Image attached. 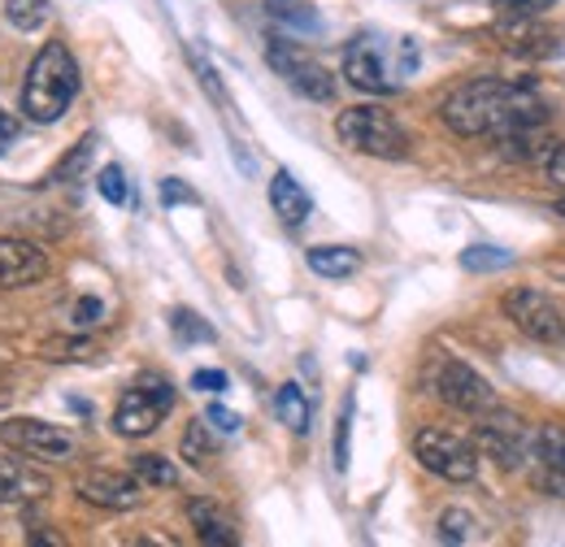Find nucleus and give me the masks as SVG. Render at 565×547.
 <instances>
[{
    "label": "nucleus",
    "mask_w": 565,
    "mask_h": 547,
    "mask_svg": "<svg viewBox=\"0 0 565 547\" xmlns=\"http://www.w3.org/2000/svg\"><path fill=\"white\" fill-rule=\"evenodd\" d=\"M439 118L452 136L483 139V136H509L522 127H544L548 105L531 83H509V78H470L461 83L444 105Z\"/></svg>",
    "instance_id": "nucleus-1"
},
{
    "label": "nucleus",
    "mask_w": 565,
    "mask_h": 547,
    "mask_svg": "<svg viewBox=\"0 0 565 547\" xmlns=\"http://www.w3.org/2000/svg\"><path fill=\"white\" fill-rule=\"evenodd\" d=\"M78 96V62L71 57L66 44H44L35 53V62L26 69V83H22V114L40 127H53L66 118V109Z\"/></svg>",
    "instance_id": "nucleus-2"
},
{
    "label": "nucleus",
    "mask_w": 565,
    "mask_h": 547,
    "mask_svg": "<svg viewBox=\"0 0 565 547\" xmlns=\"http://www.w3.org/2000/svg\"><path fill=\"white\" fill-rule=\"evenodd\" d=\"M335 136L344 148L379 161H405L409 157V131L379 105H353L335 118Z\"/></svg>",
    "instance_id": "nucleus-3"
},
{
    "label": "nucleus",
    "mask_w": 565,
    "mask_h": 547,
    "mask_svg": "<svg viewBox=\"0 0 565 547\" xmlns=\"http://www.w3.org/2000/svg\"><path fill=\"white\" fill-rule=\"evenodd\" d=\"M414 457L423 461L426 474H435V479H444V482L479 479V452H475L461 435H452V430H444V426H423V430L414 435Z\"/></svg>",
    "instance_id": "nucleus-4"
},
{
    "label": "nucleus",
    "mask_w": 565,
    "mask_h": 547,
    "mask_svg": "<svg viewBox=\"0 0 565 547\" xmlns=\"http://www.w3.org/2000/svg\"><path fill=\"white\" fill-rule=\"evenodd\" d=\"M266 62H270V69L279 74L291 92H300V96H309V100H318V105L335 100V78H331V69L322 66L318 57H309L300 44H291V40H282V35H270V40H266Z\"/></svg>",
    "instance_id": "nucleus-5"
},
{
    "label": "nucleus",
    "mask_w": 565,
    "mask_h": 547,
    "mask_svg": "<svg viewBox=\"0 0 565 547\" xmlns=\"http://www.w3.org/2000/svg\"><path fill=\"white\" fill-rule=\"evenodd\" d=\"M504 318L535 343H565V313H562V300H553L548 291L540 287H513L504 291L500 300Z\"/></svg>",
    "instance_id": "nucleus-6"
},
{
    "label": "nucleus",
    "mask_w": 565,
    "mask_h": 547,
    "mask_svg": "<svg viewBox=\"0 0 565 547\" xmlns=\"http://www.w3.org/2000/svg\"><path fill=\"white\" fill-rule=\"evenodd\" d=\"M170 409H174V387L166 378H143V383L122 392V400L114 409V430L122 439H143L166 421Z\"/></svg>",
    "instance_id": "nucleus-7"
},
{
    "label": "nucleus",
    "mask_w": 565,
    "mask_h": 547,
    "mask_svg": "<svg viewBox=\"0 0 565 547\" xmlns=\"http://www.w3.org/2000/svg\"><path fill=\"white\" fill-rule=\"evenodd\" d=\"M344 78L353 83L356 92H370V96H396L405 87V69L387 62V49L379 35H356L353 44L344 49Z\"/></svg>",
    "instance_id": "nucleus-8"
},
{
    "label": "nucleus",
    "mask_w": 565,
    "mask_h": 547,
    "mask_svg": "<svg viewBox=\"0 0 565 547\" xmlns=\"http://www.w3.org/2000/svg\"><path fill=\"white\" fill-rule=\"evenodd\" d=\"M479 448L492 457L500 470H518V465L535 461V435L526 430L522 417L504 412L500 405L479 412Z\"/></svg>",
    "instance_id": "nucleus-9"
},
{
    "label": "nucleus",
    "mask_w": 565,
    "mask_h": 547,
    "mask_svg": "<svg viewBox=\"0 0 565 547\" xmlns=\"http://www.w3.org/2000/svg\"><path fill=\"white\" fill-rule=\"evenodd\" d=\"M435 392H439V400H444L448 409L470 412V417L495 409L492 383H488L479 369H470L466 361H457V356H448V361L439 365V374H435Z\"/></svg>",
    "instance_id": "nucleus-10"
},
{
    "label": "nucleus",
    "mask_w": 565,
    "mask_h": 547,
    "mask_svg": "<svg viewBox=\"0 0 565 547\" xmlns=\"http://www.w3.org/2000/svg\"><path fill=\"white\" fill-rule=\"evenodd\" d=\"M0 443L18 448L22 457H40V461H71L74 439L62 426H49L40 417H9L0 421Z\"/></svg>",
    "instance_id": "nucleus-11"
},
{
    "label": "nucleus",
    "mask_w": 565,
    "mask_h": 547,
    "mask_svg": "<svg viewBox=\"0 0 565 547\" xmlns=\"http://www.w3.org/2000/svg\"><path fill=\"white\" fill-rule=\"evenodd\" d=\"M540 18H526V22H504V49L522 62H548V57H562L565 53V31L557 26H535Z\"/></svg>",
    "instance_id": "nucleus-12"
},
{
    "label": "nucleus",
    "mask_w": 565,
    "mask_h": 547,
    "mask_svg": "<svg viewBox=\"0 0 565 547\" xmlns=\"http://www.w3.org/2000/svg\"><path fill=\"white\" fill-rule=\"evenodd\" d=\"M49 274V253L26 239H0V291L31 287Z\"/></svg>",
    "instance_id": "nucleus-13"
},
{
    "label": "nucleus",
    "mask_w": 565,
    "mask_h": 547,
    "mask_svg": "<svg viewBox=\"0 0 565 547\" xmlns=\"http://www.w3.org/2000/svg\"><path fill=\"white\" fill-rule=\"evenodd\" d=\"M78 495L96 508H114V513H131L140 508L143 495H140V482L127 479V474H109V470H96L87 479H78Z\"/></svg>",
    "instance_id": "nucleus-14"
},
{
    "label": "nucleus",
    "mask_w": 565,
    "mask_h": 547,
    "mask_svg": "<svg viewBox=\"0 0 565 547\" xmlns=\"http://www.w3.org/2000/svg\"><path fill=\"white\" fill-rule=\"evenodd\" d=\"M270 208H275V217H279L287 230L305 226V217L313 213L309 192L296 183V174H291V170H275V179H270Z\"/></svg>",
    "instance_id": "nucleus-15"
},
{
    "label": "nucleus",
    "mask_w": 565,
    "mask_h": 547,
    "mask_svg": "<svg viewBox=\"0 0 565 547\" xmlns=\"http://www.w3.org/2000/svg\"><path fill=\"white\" fill-rule=\"evenodd\" d=\"M188 517H192V526H196V535H201V544H217V547H231L239 544V535H235V522L210 504V500H192L188 504Z\"/></svg>",
    "instance_id": "nucleus-16"
},
{
    "label": "nucleus",
    "mask_w": 565,
    "mask_h": 547,
    "mask_svg": "<svg viewBox=\"0 0 565 547\" xmlns=\"http://www.w3.org/2000/svg\"><path fill=\"white\" fill-rule=\"evenodd\" d=\"M309 270L322 274V278H353L361 270V253L356 248H344V244H318L305 253Z\"/></svg>",
    "instance_id": "nucleus-17"
},
{
    "label": "nucleus",
    "mask_w": 565,
    "mask_h": 547,
    "mask_svg": "<svg viewBox=\"0 0 565 547\" xmlns=\"http://www.w3.org/2000/svg\"><path fill=\"white\" fill-rule=\"evenodd\" d=\"M275 417L291 435H309V421H313V409H309V396L300 392V383H282L275 392Z\"/></svg>",
    "instance_id": "nucleus-18"
},
{
    "label": "nucleus",
    "mask_w": 565,
    "mask_h": 547,
    "mask_svg": "<svg viewBox=\"0 0 565 547\" xmlns=\"http://www.w3.org/2000/svg\"><path fill=\"white\" fill-rule=\"evenodd\" d=\"M266 13L282 22V26H291V31H322V18L313 13V4L309 0H266Z\"/></svg>",
    "instance_id": "nucleus-19"
},
{
    "label": "nucleus",
    "mask_w": 565,
    "mask_h": 547,
    "mask_svg": "<svg viewBox=\"0 0 565 547\" xmlns=\"http://www.w3.org/2000/svg\"><path fill=\"white\" fill-rule=\"evenodd\" d=\"M4 18L13 31H40L53 18V0H4Z\"/></svg>",
    "instance_id": "nucleus-20"
},
{
    "label": "nucleus",
    "mask_w": 565,
    "mask_h": 547,
    "mask_svg": "<svg viewBox=\"0 0 565 547\" xmlns=\"http://www.w3.org/2000/svg\"><path fill=\"white\" fill-rule=\"evenodd\" d=\"M92 152H96V136H83L71 152L53 165V183H78L83 170H87V161H92Z\"/></svg>",
    "instance_id": "nucleus-21"
},
{
    "label": "nucleus",
    "mask_w": 565,
    "mask_h": 547,
    "mask_svg": "<svg viewBox=\"0 0 565 547\" xmlns=\"http://www.w3.org/2000/svg\"><path fill=\"white\" fill-rule=\"evenodd\" d=\"M461 266L470 274L509 270V266H513V253H504V248H495V244H470V248L461 253Z\"/></svg>",
    "instance_id": "nucleus-22"
},
{
    "label": "nucleus",
    "mask_w": 565,
    "mask_h": 547,
    "mask_svg": "<svg viewBox=\"0 0 565 547\" xmlns=\"http://www.w3.org/2000/svg\"><path fill=\"white\" fill-rule=\"evenodd\" d=\"M179 452H183V461H192V465H210L213 452H217L210 426H205V421H192V426L183 430V443H179Z\"/></svg>",
    "instance_id": "nucleus-23"
},
{
    "label": "nucleus",
    "mask_w": 565,
    "mask_h": 547,
    "mask_svg": "<svg viewBox=\"0 0 565 547\" xmlns=\"http://www.w3.org/2000/svg\"><path fill=\"white\" fill-rule=\"evenodd\" d=\"M170 331H174L179 343H213V326L192 309H174L170 313Z\"/></svg>",
    "instance_id": "nucleus-24"
},
{
    "label": "nucleus",
    "mask_w": 565,
    "mask_h": 547,
    "mask_svg": "<svg viewBox=\"0 0 565 547\" xmlns=\"http://www.w3.org/2000/svg\"><path fill=\"white\" fill-rule=\"evenodd\" d=\"M131 470H136V479L148 482V486H174L179 482V470L166 461V457H157V452H143L131 461Z\"/></svg>",
    "instance_id": "nucleus-25"
},
{
    "label": "nucleus",
    "mask_w": 565,
    "mask_h": 547,
    "mask_svg": "<svg viewBox=\"0 0 565 547\" xmlns=\"http://www.w3.org/2000/svg\"><path fill=\"white\" fill-rule=\"evenodd\" d=\"M26 486H31L26 465H22V461H13V457H0V508H4V504H13V500H22V495H26Z\"/></svg>",
    "instance_id": "nucleus-26"
},
{
    "label": "nucleus",
    "mask_w": 565,
    "mask_h": 547,
    "mask_svg": "<svg viewBox=\"0 0 565 547\" xmlns=\"http://www.w3.org/2000/svg\"><path fill=\"white\" fill-rule=\"evenodd\" d=\"M557 0H492L500 22H526V18H544Z\"/></svg>",
    "instance_id": "nucleus-27"
},
{
    "label": "nucleus",
    "mask_w": 565,
    "mask_h": 547,
    "mask_svg": "<svg viewBox=\"0 0 565 547\" xmlns=\"http://www.w3.org/2000/svg\"><path fill=\"white\" fill-rule=\"evenodd\" d=\"M439 539H444V544H470V539H475V517H470L466 508H448V513L439 517Z\"/></svg>",
    "instance_id": "nucleus-28"
},
{
    "label": "nucleus",
    "mask_w": 565,
    "mask_h": 547,
    "mask_svg": "<svg viewBox=\"0 0 565 547\" xmlns=\"http://www.w3.org/2000/svg\"><path fill=\"white\" fill-rule=\"evenodd\" d=\"M349 439H353V396L344 400V409H340V421H335V470H340V474L349 470V457H353Z\"/></svg>",
    "instance_id": "nucleus-29"
},
{
    "label": "nucleus",
    "mask_w": 565,
    "mask_h": 547,
    "mask_svg": "<svg viewBox=\"0 0 565 547\" xmlns=\"http://www.w3.org/2000/svg\"><path fill=\"white\" fill-rule=\"evenodd\" d=\"M96 187H100V196H105L109 205H127V196H131V187H127V174H122V165H118V161L100 170Z\"/></svg>",
    "instance_id": "nucleus-30"
},
{
    "label": "nucleus",
    "mask_w": 565,
    "mask_h": 547,
    "mask_svg": "<svg viewBox=\"0 0 565 547\" xmlns=\"http://www.w3.org/2000/svg\"><path fill=\"white\" fill-rule=\"evenodd\" d=\"M540 491L565 500V457L562 461H540Z\"/></svg>",
    "instance_id": "nucleus-31"
},
{
    "label": "nucleus",
    "mask_w": 565,
    "mask_h": 547,
    "mask_svg": "<svg viewBox=\"0 0 565 547\" xmlns=\"http://www.w3.org/2000/svg\"><path fill=\"white\" fill-rule=\"evenodd\" d=\"M196 201H201V196H196V192H192L183 179H166V183H161V205H166V208L196 205Z\"/></svg>",
    "instance_id": "nucleus-32"
},
{
    "label": "nucleus",
    "mask_w": 565,
    "mask_h": 547,
    "mask_svg": "<svg viewBox=\"0 0 565 547\" xmlns=\"http://www.w3.org/2000/svg\"><path fill=\"white\" fill-rule=\"evenodd\" d=\"M205 421H210L217 435H239V412H231L226 405H210V412H205Z\"/></svg>",
    "instance_id": "nucleus-33"
},
{
    "label": "nucleus",
    "mask_w": 565,
    "mask_h": 547,
    "mask_svg": "<svg viewBox=\"0 0 565 547\" xmlns=\"http://www.w3.org/2000/svg\"><path fill=\"white\" fill-rule=\"evenodd\" d=\"M188 57H192V66H196V74H201V87L210 92L217 105H226V96H222V87H217V74H213V66L205 62V57H201V49H192Z\"/></svg>",
    "instance_id": "nucleus-34"
},
{
    "label": "nucleus",
    "mask_w": 565,
    "mask_h": 547,
    "mask_svg": "<svg viewBox=\"0 0 565 547\" xmlns=\"http://www.w3.org/2000/svg\"><path fill=\"white\" fill-rule=\"evenodd\" d=\"M100 318H105V304H100L96 296H83V300L74 304V326H83V331H87V326H96Z\"/></svg>",
    "instance_id": "nucleus-35"
},
{
    "label": "nucleus",
    "mask_w": 565,
    "mask_h": 547,
    "mask_svg": "<svg viewBox=\"0 0 565 547\" xmlns=\"http://www.w3.org/2000/svg\"><path fill=\"white\" fill-rule=\"evenodd\" d=\"M192 387L196 392H226V374L222 369H196L192 374Z\"/></svg>",
    "instance_id": "nucleus-36"
},
{
    "label": "nucleus",
    "mask_w": 565,
    "mask_h": 547,
    "mask_svg": "<svg viewBox=\"0 0 565 547\" xmlns=\"http://www.w3.org/2000/svg\"><path fill=\"white\" fill-rule=\"evenodd\" d=\"M544 174L553 179V183H565V143L557 139V148L544 157Z\"/></svg>",
    "instance_id": "nucleus-37"
},
{
    "label": "nucleus",
    "mask_w": 565,
    "mask_h": 547,
    "mask_svg": "<svg viewBox=\"0 0 565 547\" xmlns=\"http://www.w3.org/2000/svg\"><path fill=\"white\" fill-rule=\"evenodd\" d=\"M13 139H18V122H13V114H4V109H0V152H4Z\"/></svg>",
    "instance_id": "nucleus-38"
},
{
    "label": "nucleus",
    "mask_w": 565,
    "mask_h": 547,
    "mask_svg": "<svg viewBox=\"0 0 565 547\" xmlns=\"http://www.w3.org/2000/svg\"><path fill=\"white\" fill-rule=\"evenodd\" d=\"M557 213H562V217H565V196H562V201H557Z\"/></svg>",
    "instance_id": "nucleus-39"
}]
</instances>
